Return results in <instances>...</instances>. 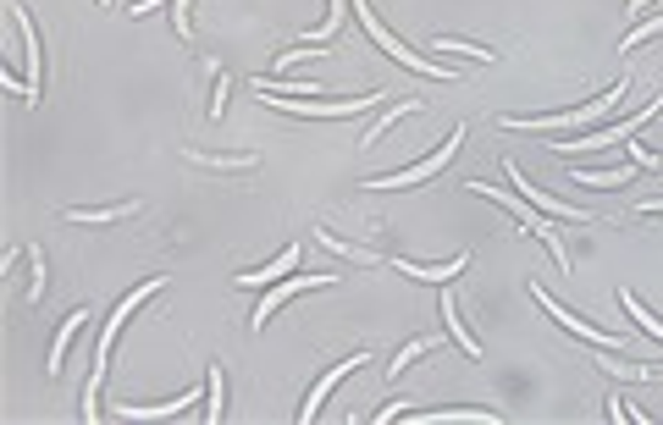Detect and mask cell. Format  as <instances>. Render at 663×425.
<instances>
[{
    "mask_svg": "<svg viewBox=\"0 0 663 425\" xmlns=\"http://www.w3.org/2000/svg\"><path fill=\"white\" fill-rule=\"evenodd\" d=\"M630 177H636L630 166H619V172H575V183H586V188H619Z\"/></svg>",
    "mask_w": 663,
    "mask_h": 425,
    "instance_id": "cell-19",
    "label": "cell"
},
{
    "mask_svg": "<svg viewBox=\"0 0 663 425\" xmlns=\"http://www.w3.org/2000/svg\"><path fill=\"white\" fill-rule=\"evenodd\" d=\"M410 420H421V425H476V420H503L498 409L487 414V409H442V414H410Z\"/></svg>",
    "mask_w": 663,
    "mask_h": 425,
    "instance_id": "cell-13",
    "label": "cell"
},
{
    "mask_svg": "<svg viewBox=\"0 0 663 425\" xmlns=\"http://www.w3.org/2000/svg\"><path fill=\"white\" fill-rule=\"evenodd\" d=\"M172 17H177V34L188 39V0H172Z\"/></svg>",
    "mask_w": 663,
    "mask_h": 425,
    "instance_id": "cell-28",
    "label": "cell"
},
{
    "mask_svg": "<svg viewBox=\"0 0 663 425\" xmlns=\"http://www.w3.org/2000/svg\"><path fill=\"white\" fill-rule=\"evenodd\" d=\"M193 161H199V166H233V172H249V166H254V155H222V161H216V155H199V150H193Z\"/></svg>",
    "mask_w": 663,
    "mask_h": 425,
    "instance_id": "cell-25",
    "label": "cell"
},
{
    "mask_svg": "<svg viewBox=\"0 0 663 425\" xmlns=\"http://www.w3.org/2000/svg\"><path fill=\"white\" fill-rule=\"evenodd\" d=\"M509 183H520V193H525L530 204H542V210H553V216H575V210H569V204H553V199H548L542 188H530V177H525L520 166H509ZM575 222H586V216H575Z\"/></svg>",
    "mask_w": 663,
    "mask_h": 425,
    "instance_id": "cell-14",
    "label": "cell"
},
{
    "mask_svg": "<svg viewBox=\"0 0 663 425\" xmlns=\"http://www.w3.org/2000/svg\"><path fill=\"white\" fill-rule=\"evenodd\" d=\"M354 17L365 23V34H371V39H376V44H381V50H387L392 61H404V66H410V73H426V78H453V73H448V66H442V61H426V55H415V50H404V44H398V39H387V28L376 23V12L365 6V0H354Z\"/></svg>",
    "mask_w": 663,
    "mask_h": 425,
    "instance_id": "cell-3",
    "label": "cell"
},
{
    "mask_svg": "<svg viewBox=\"0 0 663 425\" xmlns=\"http://www.w3.org/2000/svg\"><path fill=\"white\" fill-rule=\"evenodd\" d=\"M34 260V299H45V249H28Z\"/></svg>",
    "mask_w": 663,
    "mask_h": 425,
    "instance_id": "cell-27",
    "label": "cell"
},
{
    "mask_svg": "<svg viewBox=\"0 0 663 425\" xmlns=\"http://www.w3.org/2000/svg\"><path fill=\"white\" fill-rule=\"evenodd\" d=\"M398 271H410V276H421V282H448V276L464 271V254H453L448 265H410V260H398Z\"/></svg>",
    "mask_w": 663,
    "mask_h": 425,
    "instance_id": "cell-16",
    "label": "cell"
},
{
    "mask_svg": "<svg viewBox=\"0 0 663 425\" xmlns=\"http://www.w3.org/2000/svg\"><path fill=\"white\" fill-rule=\"evenodd\" d=\"M459 138H464V127H453V133L442 138V150H437V155H426L421 166H410V172H392V177H371L365 188H415V183H426L431 172H442V166L453 161V150H459Z\"/></svg>",
    "mask_w": 663,
    "mask_h": 425,
    "instance_id": "cell-5",
    "label": "cell"
},
{
    "mask_svg": "<svg viewBox=\"0 0 663 425\" xmlns=\"http://www.w3.org/2000/svg\"><path fill=\"white\" fill-rule=\"evenodd\" d=\"M188 403H199V392H183L177 403H122L116 414H122V420H166V414H183Z\"/></svg>",
    "mask_w": 663,
    "mask_h": 425,
    "instance_id": "cell-11",
    "label": "cell"
},
{
    "mask_svg": "<svg viewBox=\"0 0 663 425\" xmlns=\"http://www.w3.org/2000/svg\"><path fill=\"white\" fill-rule=\"evenodd\" d=\"M437 315H442V326H448V331L459 337V348L470 353V360H481V342H476L470 331H464V321H459V310H453V299H448V293H442V310H437Z\"/></svg>",
    "mask_w": 663,
    "mask_h": 425,
    "instance_id": "cell-15",
    "label": "cell"
},
{
    "mask_svg": "<svg viewBox=\"0 0 663 425\" xmlns=\"http://www.w3.org/2000/svg\"><path fill=\"white\" fill-rule=\"evenodd\" d=\"M116 216H133V204H111V210H66V222H89V227L116 222Z\"/></svg>",
    "mask_w": 663,
    "mask_h": 425,
    "instance_id": "cell-20",
    "label": "cell"
},
{
    "mask_svg": "<svg viewBox=\"0 0 663 425\" xmlns=\"http://www.w3.org/2000/svg\"><path fill=\"white\" fill-rule=\"evenodd\" d=\"M652 116H658V100H652L647 111H636L630 122H619V127H597L591 138H564V144H559V150H564V155H580V150H609V144H614V138H630V133H641V127H647Z\"/></svg>",
    "mask_w": 663,
    "mask_h": 425,
    "instance_id": "cell-7",
    "label": "cell"
},
{
    "mask_svg": "<svg viewBox=\"0 0 663 425\" xmlns=\"http://www.w3.org/2000/svg\"><path fill=\"white\" fill-rule=\"evenodd\" d=\"M641 210H647V216H652V210H663V199H647V204H641Z\"/></svg>",
    "mask_w": 663,
    "mask_h": 425,
    "instance_id": "cell-30",
    "label": "cell"
},
{
    "mask_svg": "<svg viewBox=\"0 0 663 425\" xmlns=\"http://www.w3.org/2000/svg\"><path fill=\"white\" fill-rule=\"evenodd\" d=\"M410 111H421V100H398V111H387V116H381V122L360 138V144H365V150H371V144H381V133H387V127H398V116H410Z\"/></svg>",
    "mask_w": 663,
    "mask_h": 425,
    "instance_id": "cell-18",
    "label": "cell"
},
{
    "mask_svg": "<svg viewBox=\"0 0 663 425\" xmlns=\"http://www.w3.org/2000/svg\"><path fill=\"white\" fill-rule=\"evenodd\" d=\"M293 265H299V249H282V254H277L272 265H265V271H243L238 282H243V288H260V282H282Z\"/></svg>",
    "mask_w": 663,
    "mask_h": 425,
    "instance_id": "cell-12",
    "label": "cell"
},
{
    "mask_svg": "<svg viewBox=\"0 0 663 425\" xmlns=\"http://www.w3.org/2000/svg\"><path fill=\"white\" fill-rule=\"evenodd\" d=\"M150 293H161V276H155V282H144V288H139V293H127V299L116 304V315L105 321V331H100V365L89 371V387H84V420H94V392H100V376H105V353H111V342H116V331H122V321H127L133 310H139V304H144Z\"/></svg>",
    "mask_w": 663,
    "mask_h": 425,
    "instance_id": "cell-1",
    "label": "cell"
},
{
    "mask_svg": "<svg viewBox=\"0 0 663 425\" xmlns=\"http://www.w3.org/2000/svg\"><path fill=\"white\" fill-rule=\"evenodd\" d=\"M12 23H17V34H23V50H28L23 100H39V61H45V50H39V34H34V23H28V12H23V6H12Z\"/></svg>",
    "mask_w": 663,
    "mask_h": 425,
    "instance_id": "cell-8",
    "label": "cell"
},
{
    "mask_svg": "<svg viewBox=\"0 0 663 425\" xmlns=\"http://www.w3.org/2000/svg\"><path fill=\"white\" fill-rule=\"evenodd\" d=\"M625 94H630V78H619L609 94H597L591 105H580V111H564V116H503V127H537V133H553V127H575V122H597L603 111H614V105H625Z\"/></svg>",
    "mask_w": 663,
    "mask_h": 425,
    "instance_id": "cell-2",
    "label": "cell"
},
{
    "mask_svg": "<svg viewBox=\"0 0 663 425\" xmlns=\"http://www.w3.org/2000/svg\"><path fill=\"white\" fill-rule=\"evenodd\" d=\"M530 299H537V304H542V310H548V315H553V321L564 326V331H575V337H586V342H597V348H614V337H603V331H597V326H586L580 315H569V310H559V304H553V299H548V293L537 288V282H530Z\"/></svg>",
    "mask_w": 663,
    "mask_h": 425,
    "instance_id": "cell-9",
    "label": "cell"
},
{
    "mask_svg": "<svg viewBox=\"0 0 663 425\" xmlns=\"http://www.w3.org/2000/svg\"><path fill=\"white\" fill-rule=\"evenodd\" d=\"M426 348H431V337H421V342H410V348H404V353H398V360L387 365V376L398 381V371H410V360H421V353H426Z\"/></svg>",
    "mask_w": 663,
    "mask_h": 425,
    "instance_id": "cell-24",
    "label": "cell"
},
{
    "mask_svg": "<svg viewBox=\"0 0 663 425\" xmlns=\"http://www.w3.org/2000/svg\"><path fill=\"white\" fill-rule=\"evenodd\" d=\"M211 425H222V365H211V409H205Z\"/></svg>",
    "mask_w": 663,
    "mask_h": 425,
    "instance_id": "cell-26",
    "label": "cell"
},
{
    "mask_svg": "<svg viewBox=\"0 0 663 425\" xmlns=\"http://www.w3.org/2000/svg\"><path fill=\"white\" fill-rule=\"evenodd\" d=\"M470 193H487V199H503V204L514 210V216H520V222H525L530 232H537V238H542V243L553 249V260H559V271H569V260H564V243H559V232H553V227H548L542 216H530V199H525V193H520V199H509V193H503V188H492V183H470Z\"/></svg>",
    "mask_w": 663,
    "mask_h": 425,
    "instance_id": "cell-4",
    "label": "cell"
},
{
    "mask_svg": "<svg viewBox=\"0 0 663 425\" xmlns=\"http://www.w3.org/2000/svg\"><path fill=\"white\" fill-rule=\"evenodd\" d=\"M619 304H625V310L636 315V326H641V331H652V337H663V321H658V315H647V310H641V304H636L630 293H619Z\"/></svg>",
    "mask_w": 663,
    "mask_h": 425,
    "instance_id": "cell-23",
    "label": "cell"
},
{
    "mask_svg": "<svg viewBox=\"0 0 663 425\" xmlns=\"http://www.w3.org/2000/svg\"><path fill=\"white\" fill-rule=\"evenodd\" d=\"M647 6H652V0H630V12H636V17H641V12H647Z\"/></svg>",
    "mask_w": 663,
    "mask_h": 425,
    "instance_id": "cell-29",
    "label": "cell"
},
{
    "mask_svg": "<svg viewBox=\"0 0 663 425\" xmlns=\"http://www.w3.org/2000/svg\"><path fill=\"white\" fill-rule=\"evenodd\" d=\"M254 89H260V94H326V89H315V84H277V78H254Z\"/></svg>",
    "mask_w": 663,
    "mask_h": 425,
    "instance_id": "cell-21",
    "label": "cell"
},
{
    "mask_svg": "<svg viewBox=\"0 0 663 425\" xmlns=\"http://www.w3.org/2000/svg\"><path fill=\"white\" fill-rule=\"evenodd\" d=\"M326 282H332V271H310V276H293V282H277V288L272 293H265L260 299V310H254V331H265V321H272L288 299H299L304 288H326Z\"/></svg>",
    "mask_w": 663,
    "mask_h": 425,
    "instance_id": "cell-6",
    "label": "cell"
},
{
    "mask_svg": "<svg viewBox=\"0 0 663 425\" xmlns=\"http://www.w3.org/2000/svg\"><path fill=\"white\" fill-rule=\"evenodd\" d=\"M609 376H625V381H663V371L658 365H630V360H597Z\"/></svg>",
    "mask_w": 663,
    "mask_h": 425,
    "instance_id": "cell-17",
    "label": "cell"
},
{
    "mask_svg": "<svg viewBox=\"0 0 663 425\" xmlns=\"http://www.w3.org/2000/svg\"><path fill=\"white\" fill-rule=\"evenodd\" d=\"M360 365H365V353H354V360H343V365H338V371H326V376H321V387H315V392H310V403H304V409H299V420H304V425H310V420H315V414H321V398H326V392H332V387H338V381H343V376H349V371H360Z\"/></svg>",
    "mask_w": 663,
    "mask_h": 425,
    "instance_id": "cell-10",
    "label": "cell"
},
{
    "mask_svg": "<svg viewBox=\"0 0 663 425\" xmlns=\"http://www.w3.org/2000/svg\"><path fill=\"white\" fill-rule=\"evenodd\" d=\"M437 50L464 55V61H492V50H481V44H459V39H442V34H437Z\"/></svg>",
    "mask_w": 663,
    "mask_h": 425,
    "instance_id": "cell-22",
    "label": "cell"
}]
</instances>
